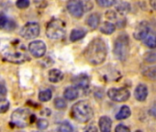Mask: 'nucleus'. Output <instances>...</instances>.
<instances>
[{"instance_id": "8", "label": "nucleus", "mask_w": 156, "mask_h": 132, "mask_svg": "<svg viewBox=\"0 0 156 132\" xmlns=\"http://www.w3.org/2000/svg\"><path fill=\"white\" fill-rule=\"evenodd\" d=\"M108 96L115 102H125L129 98L130 93L127 88H110Z\"/></svg>"}, {"instance_id": "27", "label": "nucleus", "mask_w": 156, "mask_h": 132, "mask_svg": "<svg viewBox=\"0 0 156 132\" xmlns=\"http://www.w3.org/2000/svg\"><path fill=\"white\" fill-rule=\"evenodd\" d=\"M146 77H148L149 79H152V80H156V67H151L147 69L144 74H143Z\"/></svg>"}, {"instance_id": "22", "label": "nucleus", "mask_w": 156, "mask_h": 132, "mask_svg": "<svg viewBox=\"0 0 156 132\" xmlns=\"http://www.w3.org/2000/svg\"><path fill=\"white\" fill-rule=\"evenodd\" d=\"M130 115H131V111H130L129 107L127 106H123L119 109V113L116 115V118H117L118 120L126 119V118H128Z\"/></svg>"}, {"instance_id": "21", "label": "nucleus", "mask_w": 156, "mask_h": 132, "mask_svg": "<svg viewBox=\"0 0 156 132\" xmlns=\"http://www.w3.org/2000/svg\"><path fill=\"white\" fill-rule=\"evenodd\" d=\"M115 30H116V26H115L113 23L108 22V21L104 22V23L101 25V27H100V31H101L102 33L106 34V35H110V34H112V33L115 31Z\"/></svg>"}, {"instance_id": "10", "label": "nucleus", "mask_w": 156, "mask_h": 132, "mask_svg": "<svg viewBox=\"0 0 156 132\" xmlns=\"http://www.w3.org/2000/svg\"><path fill=\"white\" fill-rule=\"evenodd\" d=\"M29 50L35 58H41L46 52V45L42 40H34L30 43Z\"/></svg>"}, {"instance_id": "36", "label": "nucleus", "mask_w": 156, "mask_h": 132, "mask_svg": "<svg viewBox=\"0 0 156 132\" xmlns=\"http://www.w3.org/2000/svg\"><path fill=\"white\" fill-rule=\"evenodd\" d=\"M150 5L153 9L156 10V0H150Z\"/></svg>"}, {"instance_id": "6", "label": "nucleus", "mask_w": 156, "mask_h": 132, "mask_svg": "<svg viewBox=\"0 0 156 132\" xmlns=\"http://www.w3.org/2000/svg\"><path fill=\"white\" fill-rule=\"evenodd\" d=\"M129 50V40L126 34H122L117 38L114 43V54L120 60L124 61L128 57Z\"/></svg>"}, {"instance_id": "20", "label": "nucleus", "mask_w": 156, "mask_h": 132, "mask_svg": "<svg viewBox=\"0 0 156 132\" xmlns=\"http://www.w3.org/2000/svg\"><path fill=\"white\" fill-rule=\"evenodd\" d=\"M63 96L67 100H70V101L74 100L78 97V90H77V88H75L73 86L68 87L64 90Z\"/></svg>"}, {"instance_id": "17", "label": "nucleus", "mask_w": 156, "mask_h": 132, "mask_svg": "<svg viewBox=\"0 0 156 132\" xmlns=\"http://www.w3.org/2000/svg\"><path fill=\"white\" fill-rule=\"evenodd\" d=\"M10 25L15 26L14 22L11 21L5 14L0 13V30H11L12 28L10 27Z\"/></svg>"}, {"instance_id": "1", "label": "nucleus", "mask_w": 156, "mask_h": 132, "mask_svg": "<svg viewBox=\"0 0 156 132\" xmlns=\"http://www.w3.org/2000/svg\"><path fill=\"white\" fill-rule=\"evenodd\" d=\"M107 54V45L105 41L100 38H97L91 40L84 52L86 60L92 65H98L104 62Z\"/></svg>"}, {"instance_id": "9", "label": "nucleus", "mask_w": 156, "mask_h": 132, "mask_svg": "<svg viewBox=\"0 0 156 132\" xmlns=\"http://www.w3.org/2000/svg\"><path fill=\"white\" fill-rule=\"evenodd\" d=\"M67 10L74 18H81L84 14V6L81 0H68Z\"/></svg>"}, {"instance_id": "4", "label": "nucleus", "mask_w": 156, "mask_h": 132, "mask_svg": "<svg viewBox=\"0 0 156 132\" xmlns=\"http://www.w3.org/2000/svg\"><path fill=\"white\" fill-rule=\"evenodd\" d=\"M66 30V24L60 19H53L51 20L46 28V35L52 40H60L64 37Z\"/></svg>"}, {"instance_id": "29", "label": "nucleus", "mask_w": 156, "mask_h": 132, "mask_svg": "<svg viewBox=\"0 0 156 132\" xmlns=\"http://www.w3.org/2000/svg\"><path fill=\"white\" fill-rule=\"evenodd\" d=\"M16 5L19 9H24L29 8L30 6V0H17Z\"/></svg>"}, {"instance_id": "38", "label": "nucleus", "mask_w": 156, "mask_h": 132, "mask_svg": "<svg viewBox=\"0 0 156 132\" xmlns=\"http://www.w3.org/2000/svg\"><path fill=\"white\" fill-rule=\"evenodd\" d=\"M32 132H36V131H32Z\"/></svg>"}, {"instance_id": "32", "label": "nucleus", "mask_w": 156, "mask_h": 132, "mask_svg": "<svg viewBox=\"0 0 156 132\" xmlns=\"http://www.w3.org/2000/svg\"><path fill=\"white\" fill-rule=\"evenodd\" d=\"M115 132H130L129 128L128 127H126L125 125L119 124L115 128Z\"/></svg>"}, {"instance_id": "14", "label": "nucleus", "mask_w": 156, "mask_h": 132, "mask_svg": "<svg viewBox=\"0 0 156 132\" xmlns=\"http://www.w3.org/2000/svg\"><path fill=\"white\" fill-rule=\"evenodd\" d=\"M111 127H112V121L108 116H104L100 117L99 128L101 132H111Z\"/></svg>"}, {"instance_id": "3", "label": "nucleus", "mask_w": 156, "mask_h": 132, "mask_svg": "<svg viewBox=\"0 0 156 132\" xmlns=\"http://www.w3.org/2000/svg\"><path fill=\"white\" fill-rule=\"evenodd\" d=\"M4 56L7 61L13 63H22L29 60L24 47L15 44L4 50Z\"/></svg>"}, {"instance_id": "23", "label": "nucleus", "mask_w": 156, "mask_h": 132, "mask_svg": "<svg viewBox=\"0 0 156 132\" xmlns=\"http://www.w3.org/2000/svg\"><path fill=\"white\" fill-rule=\"evenodd\" d=\"M51 91L50 89L42 90L39 94V99L41 102H47L51 100Z\"/></svg>"}, {"instance_id": "16", "label": "nucleus", "mask_w": 156, "mask_h": 132, "mask_svg": "<svg viewBox=\"0 0 156 132\" xmlns=\"http://www.w3.org/2000/svg\"><path fill=\"white\" fill-rule=\"evenodd\" d=\"M63 79V74L58 69H52L49 72V80L51 83H59Z\"/></svg>"}, {"instance_id": "35", "label": "nucleus", "mask_w": 156, "mask_h": 132, "mask_svg": "<svg viewBox=\"0 0 156 132\" xmlns=\"http://www.w3.org/2000/svg\"><path fill=\"white\" fill-rule=\"evenodd\" d=\"M83 6H84V10H86V11L90 10L92 9V7H93L90 0H86V3L83 4Z\"/></svg>"}, {"instance_id": "30", "label": "nucleus", "mask_w": 156, "mask_h": 132, "mask_svg": "<svg viewBox=\"0 0 156 132\" xmlns=\"http://www.w3.org/2000/svg\"><path fill=\"white\" fill-rule=\"evenodd\" d=\"M48 125H49V123H48V121L46 119H39L37 121V127L39 129H41V130H43V129L47 128Z\"/></svg>"}, {"instance_id": "26", "label": "nucleus", "mask_w": 156, "mask_h": 132, "mask_svg": "<svg viewBox=\"0 0 156 132\" xmlns=\"http://www.w3.org/2000/svg\"><path fill=\"white\" fill-rule=\"evenodd\" d=\"M54 106L57 109H64L67 107V104L64 99H62L61 97H57L54 100Z\"/></svg>"}, {"instance_id": "13", "label": "nucleus", "mask_w": 156, "mask_h": 132, "mask_svg": "<svg viewBox=\"0 0 156 132\" xmlns=\"http://www.w3.org/2000/svg\"><path fill=\"white\" fill-rule=\"evenodd\" d=\"M134 96H135V98L138 100V101H144L146 100L147 98V96H148V89H147V86L144 85H139L135 91H134Z\"/></svg>"}, {"instance_id": "15", "label": "nucleus", "mask_w": 156, "mask_h": 132, "mask_svg": "<svg viewBox=\"0 0 156 132\" xmlns=\"http://www.w3.org/2000/svg\"><path fill=\"white\" fill-rule=\"evenodd\" d=\"M143 41H144V44L148 48H150V49H155L156 48V33L150 30V32L144 38Z\"/></svg>"}, {"instance_id": "33", "label": "nucleus", "mask_w": 156, "mask_h": 132, "mask_svg": "<svg viewBox=\"0 0 156 132\" xmlns=\"http://www.w3.org/2000/svg\"><path fill=\"white\" fill-rule=\"evenodd\" d=\"M83 132H98V127L94 125V124H91L89 126H87Z\"/></svg>"}, {"instance_id": "28", "label": "nucleus", "mask_w": 156, "mask_h": 132, "mask_svg": "<svg viewBox=\"0 0 156 132\" xmlns=\"http://www.w3.org/2000/svg\"><path fill=\"white\" fill-rule=\"evenodd\" d=\"M9 108V102L7 99L0 100V113H6Z\"/></svg>"}, {"instance_id": "37", "label": "nucleus", "mask_w": 156, "mask_h": 132, "mask_svg": "<svg viewBox=\"0 0 156 132\" xmlns=\"http://www.w3.org/2000/svg\"><path fill=\"white\" fill-rule=\"evenodd\" d=\"M135 132H142V131H141V130H136Z\"/></svg>"}, {"instance_id": "5", "label": "nucleus", "mask_w": 156, "mask_h": 132, "mask_svg": "<svg viewBox=\"0 0 156 132\" xmlns=\"http://www.w3.org/2000/svg\"><path fill=\"white\" fill-rule=\"evenodd\" d=\"M34 120V116L29 109L20 108L11 115V122L18 127H26Z\"/></svg>"}, {"instance_id": "19", "label": "nucleus", "mask_w": 156, "mask_h": 132, "mask_svg": "<svg viewBox=\"0 0 156 132\" xmlns=\"http://www.w3.org/2000/svg\"><path fill=\"white\" fill-rule=\"evenodd\" d=\"M87 25L91 29L95 30V29H97L99 26V23H100V16L98 14H92V15H90L87 18Z\"/></svg>"}, {"instance_id": "25", "label": "nucleus", "mask_w": 156, "mask_h": 132, "mask_svg": "<svg viewBox=\"0 0 156 132\" xmlns=\"http://www.w3.org/2000/svg\"><path fill=\"white\" fill-rule=\"evenodd\" d=\"M96 1L101 8H110L116 3L117 0H96Z\"/></svg>"}, {"instance_id": "24", "label": "nucleus", "mask_w": 156, "mask_h": 132, "mask_svg": "<svg viewBox=\"0 0 156 132\" xmlns=\"http://www.w3.org/2000/svg\"><path fill=\"white\" fill-rule=\"evenodd\" d=\"M58 132H74L73 126L69 122H62L57 128Z\"/></svg>"}, {"instance_id": "7", "label": "nucleus", "mask_w": 156, "mask_h": 132, "mask_svg": "<svg viewBox=\"0 0 156 132\" xmlns=\"http://www.w3.org/2000/svg\"><path fill=\"white\" fill-rule=\"evenodd\" d=\"M40 25L37 22H28L22 27L20 34L26 40H32L40 35Z\"/></svg>"}, {"instance_id": "34", "label": "nucleus", "mask_w": 156, "mask_h": 132, "mask_svg": "<svg viewBox=\"0 0 156 132\" xmlns=\"http://www.w3.org/2000/svg\"><path fill=\"white\" fill-rule=\"evenodd\" d=\"M146 61H148V62L156 61V52H152V53L148 54V56L146 57Z\"/></svg>"}, {"instance_id": "12", "label": "nucleus", "mask_w": 156, "mask_h": 132, "mask_svg": "<svg viewBox=\"0 0 156 132\" xmlns=\"http://www.w3.org/2000/svg\"><path fill=\"white\" fill-rule=\"evenodd\" d=\"M73 87L75 88H80V89L86 90L89 87L90 79L88 75L85 74H81L79 75H76L75 77H73Z\"/></svg>"}, {"instance_id": "2", "label": "nucleus", "mask_w": 156, "mask_h": 132, "mask_svg": "<svg viewBox=\"0 0 156 132\" xmlns=\"http://www.w3.org/2000/svg\"><path fill=\"white\" fill-rule=\"evenodd\" d=\"M72 115L80 123H87L93 117V109L87 101H79L72 107Z\"/></svg>"}, {"instance_id": "31", "label": "nucleus", "mask_w": 156, "mask_h": 132, "mask_svg": "<svg viewBox=\"0 0 156 132\" xmlns=\"http://www.w3.org/2000/svg\"><path fill=\"white\" fill-rule=\"evenodd\" d=\"M7 88L6 86L0 83V100H3V99H6V96H7Z\"/></svg>"}, {"instance_id": "18", "label": "nucleus", "mask_w": 156, "mask_h": 132, "mask_svg": "<svg viewBox=\"0 0 156 132\" xmlns=\"http://www.w3.org/2000/svg\"><path fill=\"white\" fill-rule=\"evenodd\" d=\"M86 34H87V31L84 30H78V29L73 30L71 31V34H70V40L73 42L80 40L86 36Z\"/></svg>"}, {"instance_id": "11", "label": "nucleus", "mask_w": 156, "mask_h": 132, "mask_svg": "<svg viewBox=\"0 0 156 132\" xmlns=\"http://www.w3.org/2000/svg\"><path fill=\"white\" fill-rule=\"evenodd\" d=\"M150 32L149 24L146 21H140L133 31V37L138 40H143L147 34Z\"/></svg>"}]
</instances>
